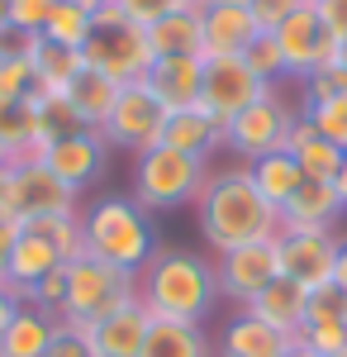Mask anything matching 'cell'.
Wrapping results in <instances>:
<instances>
[{
    "label": "cell",
    "instance_id": "obj_1",
    "mask_svg": "<svg viewBox=\"0 0 347 357\" xmlns=\"http://www.w3.org/2000/svg\"><path fill=\"white\" fill-rule=\"evenodd\" d=\"M195 224H200L205 248H214V257H219L229 248L276 238L281 234V210H271L257 195L247 167L233 162V167H219V172L205 176V186L195 195Z\"/></svg>",
    "mask_w": 347,
    "mask_h": 357
},
{
    "label": "cell",
    "instance_id": "obj_2",
    "mask_svg": "<svg viewBox=\"0 0 347 357\" xmlns=\"http://www.w3.org/2000/svg\"><path fill=\"white\" fill-rule=\"evenodd\" d=\"M138 301H143V310L153 319L200 324L219 305L214 257H200L190 248H157L153 262L138 272Z\"/></svg>",
    "mask_w": 347,
    "mask_h": 357
},
{
    "label": "cell",
    "instance_id": "obj_3",
    "mask_svg": "<svg viewBox=\"0 0 347 357\" xmlns=\"http://www.w3.org/2000/svg\"><path fill=\"white\" fill-rule=\"evenodd\" d=\"M81 248L109 267L143 272L157 252V234L134 195H100L81 210Z\"/></svg>",
    "mask_w": 347,
    "mask_h": 357
},
{
    "label": "cell",
    "instance_id": "obj_4",
    "mask_svg": "<svg viewBox=\"0 0 347 357\" xmlns=\"http://www.w3.org/2000/svg\"><path fill=\"white\" fill-rule=\"evenodd\" d=\"M129 301H138V272L109 267L100 257L81 252V257L67 262V296H62L57 319L72 324V329H91Z\"/></svg>",
    "mask_w": 347,
    "mask_h": 357
},
{
    "label": "cell",
    "instance_id": "obj_5",
    "mask_svg": "<svg viewBox=\"0 0 347 357\" xmlns=\"http://www.w3.org/2000/svg\"><path fill=\"white\" fill-rule=\"evenodd\" d=\"M205 176H210V162L186 158V153L157 143V148H148V153L134 158V191L129 195L148 215L153 210H181V205H195Z\"/></svg>",
    "mask_w": 347,
    "mask_h": 357
},
{
    "label": "cell",
    "instance_id": "obj_6",
    "mask_svg": "<svg viewBox=\"0 0 347 357\" xmlns=\"http://www.w3.org/2000/svg\"><path fill=\"white\" fill-rule=\"evenodd\" d=\"M86 67L105 72L109 82L129 86V82H143L148 67H153V43H148V29L124 20L114 5L95 10V24H91V38H86Z\"/></svg>",
    "mask_w": 347,
    "mask_h": 357
},
{
    "label": "cell",
    "instance_id": "obj_7",
    "mask_svg": "<svg viewBox=\"0 0 347 357\" xmlns=\"http://www.w3.org/2000/svg\"><path fill=\"white\" fill-rule=\"evenodd\" d=\"M295 119H300V105H291L276 86H271L262 100H252L238 119H229L224 129V148L238 158V162H257L267 153H281L286 138H291Z\"/></svg>",
    "mask_w": 347,
    "mask_h": 357
},
{
    "label": "cell",
    "instance_id": "obj_8",
    "mask_svg": "<svg viewBox=\"0 0 347 357\" xmlns=\"http://www.w3.org/2000/svg\"><path fill=\"white\" fill-rule=\"evenodd\" d=\"M167 105L157 100V91L148 82H129L119 91V100H114V110H109L105 129L100 138L109 143V153H148V148H157L162 143V129H167Z\"/></svg>",
    "mask_w": 347,
    "mask_h": 357
},
{
    "label": "cell",
    "instance_id": "obj_9",
    "mask_svg": "<svg viewBox=\"0 0 347 357\" xmlns=\"http://www.w3.org/2000/svg\"><path fill=\"white\" fill-rule=\"evenodd\" d=\"M271 38H276L281 57H286V77H291V82H304V77H314L319 67L338 62V38H333L328 24L319 20L314 0H300L291 10V20L276 29Z\"/></svg>",
    "mask_w": 347,
    "mask_h": 357
},
{
    "label": "cell",
    "instance_id": "obj_10",
    "mask_svg": "<svg viewBox=\"0 0 347 357\" xmlns=\"http://www.w3.org/2000/svg\"><path fill=\"white\" fill-rule=\"evenodd\" d=\"M214 276H219V301L247 310V305H252L271 281L281 276L276 238H262V243H242V248L219 252V257H214Z\"/></svg>",
    "mask_w": 347,
    "mask_h": 357
},
{
    "label": "cell",
    "instance_id": "obj_11",
    "mask_svg": "<svg viewBox=\"0 0 347 357\" xmlns=\"http://www.w3.org/2000/svg\"><path fill=\"white\" fill-rule=\"evenodd\" d=\"M338 229H281L276 234V252H281V276L300 281L304 291L328 286L333 267H338Z\"/></svg>",
    "mask_w": 347,
    "mask_h": 357
},
{
    "label": "cell",
    "instance_id": "obj_12",
    "mask_svg": "<svg viewBox=\"0 0 347 357\" xmlns=\"http://www.w3.org/2000/svg\"><path fill=\"white\" fill-rule=\"evenodd\" d=\"M271 86L252 77V67L242 57H205V77H200V105L229 129V119H238L252 100H262Z\"/></svg>",
    "mask_w": 347,
    "mask_h": 357
},
{
    "label": "cell",
    "instance_id": "obj_13",
    "mask_svg": "<svg viewBox=\"0 0 347 357\" xmlns=\"http://www.w3.org/2000/svg\"><path fill=\"white\" fill-rule=\"evenodd\" d=\"M10 215L24 220H43V215H81V195L57 181L53 172L43 167V158H24L15 162V200H10Z\"/></svg>",
    "mask_w": 347,
    "mask_h": 357
},
{
    "label": "cell",
    "instance_id": "obj_14",
    "mask_svg": "<svg viewBox=\"0 0 347 357\" xmlns=\"http://www.w3.org/2000/svg\"><path fill=\"white\" fill-rule=\"evenodd\" d=\"M43 167L53 172L57 181H67L72 191H86L91 181H100L109 167V143L95 129H81V134H67L43 148Z\"/></svg>",
    "mask_w": 347,
    "mask_h": 357
},
{
    "label": "cell",
    "instance_id": "obj_15",
    "mask_svg": "<svg viewBox=\"0 0 347 357\" xmlns=\"http://www.w3.org/2000/svg\"><path fill=\"white\" fill-rule=\"evenodd\" d=\"M200 33H205V57H242L257 43L262 29L252 24L247 5H205Z\"/></svg>",
    "mask_w": 347,
    "mask_h": 357
},
{
    "label": "cell",
    "instance_id": "obj_16",
    "mask_svg": "<svg viewBox=\"0 0 347 357\" xmlns=\"http://www.w3.org/2000/svg\"><path fill=\"white\" fill-rule=\"evenodd\" d=\"M148 324H153V314L143 310V301H129V305H119L114 314H105L100 324H91L86 338H91L95 357H138L143 353V338H148Z\"/></svg>",
    "mask_w": 347,
    "mask_h": 357
},
{
    "label": "cell",
    "instance_id": "obj_17",
    "mask_svg": "<svg viewBox=\"0 0 347 357\" xmlns=\"http://www.w3.org/2000/svg\"><path fill=\"white\" fill-rule=\"evenodd\" d=\"M291 348H295L291 333L271 329V324H262L257 314L238 310V314L224 324V333H219V348H214V357H286Z\"/></svg>",
    "mask_w": 347,
    "mask_h": 357
},
{
    "label": "cell",
    "instance_id": "obj_18",
    "mask_svg": "<svg viewBox=\"0 0 347 357\" xmlns=\"http://www.w3.org/2000/svg\"><path fill=\"white\" fill-rule=\"evenodd\" d=\"M162 143H167V148H176V153H186V158L210 162L214 153L224 148V124H219L205 105H186V110H171V114H167Z\"/></svg>",
    "mask_w": 347,
    "mask_h": 357
},
{
    "label": "cell",
    "instance_id": "obj_19",
    "mask_svg": "<svg viewBox=\"0 0 347 357\" xmlns=\"http://www.w3.org/2000/svg\"><path fill=\"white\" fill-rule=\"evenodd\" d=\"M57 267H67V257H62L48 238H38L33 229L20 224V238H15V248H10V267H5V286L24 301L29 291H33L48 272H57Z\"/></svg>",
    "mask_w": 347,
    "mask_h": 357
},
{
    "label": "cell",
    "instance_id": "obj_20",
    "mask_svg": "<svg viewBox=\"0 0 347 357\" xmlns=\"http://www.w3.org/2000/svg\"><path fill=\"white\" fill-rule=\"evenodd\" d=\"M347 215V200L338 195L333 181H309L286 200L281 210V229H338V220Z\"/></svg>",
    "mask_w": 347,
    "mask_h": 357
},
{
    "label": "cell",
    "instance_id": "obj_21",
    "mask_svg": "<svg viewBox=\"0 0 347 357\" xmlns=\"http://www.w3.org/2000/svg\"><path fill=\"white\" fill-rule=\"evenodd\" d=\"M200 77H205V57H157L143 82L157 91L167 110H186L200 105Z\"/></svg>",
    "mask_w": 347,
    "mask_h": 357
},
{
    "label": "cell",
    "instance_id": "obj_22",
    "mask_svg": "<svg viewBox=\"0 0 347 357\" xmlns=\"http://www.w3.org/2000/svg\"><path fill=\"white\" fill-rule=\"evenodd\" d=\"M247 314H257L262 324H271V329L295 338V333L304 329V319H309V291L300 281H291V276H276L267 291L247 305Z\"/></svg>",
    "mask_w": 347,
    "mask_h": 357
},
{
    "label": "cell",
    "instance_id": "obj_23",
    "mask_svg": "<svg viewBox=\"0 0 347 357\" xmlns=\"http://www.w3.org/2000/svg\"><path fill=\"white\" fill-rule=\"evenodd\" d=\"M286 153L300 162V172H304L309 181H333V176H338V167H343V158H347L343 148H333V143H328V138H323L304 114L295 119L291 138H286Z\"/></svg>",
    "mask_w": 347,
    "mask_h": 357
},
{
    "label": "cell",
    "instance_id": "obj_24",
    "mask_svg": "<svg viewBox=\"0 0 347 357\" xmlns=\"http://www.w3.org/2000/svg\"><path fill=\"white\" fill-rule=\"evenodd\" d=\"M148 43H153V62L157 57H205V33H200V10H171L167 20L148 29Z\"/></svg>",
    "mask_w": 347,
    "mask_h": 357
},
{
    "label": "cell",
    "instance_id": "obj_25",
    "mask_svg": "<svg viewBox=\"0 0 347 357\" xmlns=\"http://www.w3.org/2000/svg\"><path fill=\"white\" fill-rule=\"evenodd\" d=\"M119 91L124 86L119 82H109L105 72H95V67H81V77L72 86H67V105L77 110V119L86 124V129H105V119L109 110H114V100H119Z\"/></svg>",
    "mask_w": 347,
    "mask_h": 357
},
{
    "label": "cell",
    "instance_id": "obj_26",
    "mask_svg": "<svg viewBox=\"0 0 347 357\" xmlns=\"http://www.w3.org/2000/svg\"><path fill=\"white\" fill-rule=\"evenodd\" d=\"M57 333V314L38 310V305H20V314L10 319V329L0 333V357H43V348Z\"/></svg>",
    "mask_w": 347,
    "mask_h": 357
},
{
    "label": "cell",
    "instance_id": "obj_27",
    "mask_svg": "<svg viewBox=\"0 0 347 357\" xmlns=\"http://www.w3.org/2000/svg\"><path fill=\"white\" fill-rule=\"evenodd\" d=\"M242 167H247V176H252L257 195L267 200L271 210H286V200L304 186V172H300V162H295L286 148H281V153H267V158H257V162H242Z\"/></svg>",
    "mask_w": 347,
    "mask_h": 357
},
{
    "label": "cell",
    "instance_id": "obj_28",
    "mask_svg": "<svg viewBox=\"0 0 347 357\" xmlns=\"http://www.w3.org/2000/svg\"><path fill=\"white\" fill-rule=\"evenodd\" d=\"M138 357H214V343L205 338L200 324H181V319H153L143 353Z\"/></svg>",
    "mask_w": 347,
    "mask_h": 357
},
{
    "label": "cell",
    "instance_id": "obj_29",
    "mask_svg": "<svg viewBox=\"0 0 347 357\" xmlns=\"http://www.w3.org/2000/svg\"><path fill=\"white\" fill-rule=\"evenodd\" d=\"M86 57L77 48H57V43H38L33 53V96H67V86L81 77Z\"/></svg>",
    "mask_w": 347,
    "mask_h": 357
},
{
    "label": "cell",
    "instance_id": "obj_30",
    "mask_svg": "<svg viewBox=\"0 0 347 357\" xmlns=\"http://www.w3.org/2000/svg\"><path fill=\"white\" fill-rule=\"evenodd\" d=\"M29 105H33V143H38V158H43L48 143L86 129V124L77 119V110L67 105V96H33Z\"/></svg>",
    "mask_w": 347,
    "mask_h": 357
},
{
    "label": "cell",
    "instance_id": "obj_31",
    "mask_svg": "<svg viewBox=\"0 0 347 357\" xmlns=\"http://www.w3.org/2000/svg\"><path fill=\"white\" fill-rule=\"evenodd\" d=\"M91 24H95V15L91 10H81L72 0H57L53 15H48V24H43V38L57 43V48H86V38H91Z\"/></svg>",
    "mask_w": 347,
    "mask_h": 357
},
{
    "label": "cell",
    "instance_id": "obj_32",
    "mask_svg": "<svg viewBox=\"0 0 347 357\" xmlns=\"http://www.w3.org/2000/svg\"><path fill=\"white\" fill-rule=\"evenodd\" d=\"M24 229H33L38 238H48L67 262L86 252L81 248V215H43V220H24Z\"/></svg>",
    "mask_w": 347,
    "mask_h": 357
},
{
    "label": "cell",
    "instance_id": "obj_33",
    "mask_svg": "<svg viewBox=\"0 0 347 357\" xmlns=\"http://www.w3.org/2000/svg\"><path fill=\"white\" fill-rule=\"evenodd\" d=\"M300 114L319 129L333 148L347 153V96H333V100H314V105H300Z\"/></svg>",
    "mask_w": 347,
    "mask_h": 357
},
{
    "label": "cell",
    "instance_id": "obj_34",
    "mask_svg": "<svg viewBox=\"0 0 347 357\" xmlns=\"http://www.w3.org/2000/svg\"><path fill=\"white\" fill-rule=\"evenodd\" d=\"M242 62L252 67V77H257V82H267V86L286 82V57H281V48H276V38H271V33H257V43L242 53Z\"/></svg>",
    "mask_w": 347,
    "mask_h": 357
},
{
    "label": "cell",
    "instance_id": "obj_35",
    "mask_svg": "<svg viewBox=\"0 0 347 357\" xmlns=\"http://www.w3.org/2000/svg\"><path fill=\"white\" fill-rule=\"evenodd\" d=\"M295 343L309 348L314 357H347V324H304Z\"/></svg>",
    "mask_w": 347,
    "mask_h": 357
},
{
    "label": "cell",
    "instance_id": "obj_36",
    "mask_svg": "<svg viewBox=\"0 0 347 357\" xmlns=\"http://www.w3.org/2000/svg\"><path fill=\"white\" fill-rule=\"evenodd\" d=\"M304 324H347V291L343 286H314L309 291V319Z\"/></svg>",
    "mask_w": 347,
    "mask_h": 357
},
{
    "label": "cell",
    "instance_id": "obj_37",
    "mask_svg": "<svg viewBox=\"0 0 347 357\" xmlns=\"http://www.w3.org/2000/svg\"><path fill=\"white\" fill-rule=\"evenodd\" d=\"M304 100L300 105H314V100H333V96H347V67L343 62H328V67H319L314 77H304Z\"/></svg>",
    "mask_w": 347,
    "mask_h": 357
},
{
    "label": "cell",
    "instance_id": "obj_38",
    "mask_svg": "<svg viewBox=\"0 0 347 357\" xmlns=\"http://www.w3.org/2000/svg\"><path fill=\"white\" fill-rule=\"evenodd\" d=\"M33 100V62H0V105Z\"/></svg>",
    "mask_w": 347,
    "mask_h": 357
},
{
    "label": "cell",
    "instance_id": "obj_39",
    "mask_svg": "<svg viewBox=\"0 0 347 357\" xmlns=\"http://www.w3.org/2000/svg\"><path fill=\"white\" fill-rule=\"evenodd\" d=\"M124 20H134V24H143V29H153L157 20H167L171 10H181L186 0H109Z\"/></svg>",
    "mask_w": 347,
    "mask_h": 357
},
{
    "label": "cell",
    "instance_id": "obj_40",
    "mask_svg": "<svg viewBox=\"0 0 347 357\" xmlns=\"http://www.w3.org/2000/svg\"><path fill=\"white\" fill-rule=\"evenodd\" d=\"M38 43H43V33H29V29H20V24H5L0 29V62H33Z\"/></svg>",
    "mask_w": 347,
    "mask_h": 357
},
{
    "label": "cell",
    "instance_id": "obj_41",
    "mask_svg": "<svg viewBox=\"0 0 347 357\" xmlns=\"http://www.w3.org/2000/svg\"><path fill=\"white\" fill-rule=\"evenodd\" d=\"M43 357H95V348H91L86 329H72V324L57 319V333H53V343L43 348Z\"/></svg>",
    "mask_w": 347,
    "mask_h": 357
},
{
    "label": "cell",
    "instance_id": "obj_42",
    "mask_svg": "<svg viewBox=\"0 0 347 357\" xmlns=\"http://www.w3.org/2000/svg\"><path fill=\"white\" fill-rule=\"evenodd\" d=\"M300 0H247V15H252V24L262 29V33H276V29L291 20V10Z\"/></svg>",
    "mask_w": 347,
    "mask_h": 357
},
{
    "label": "cell",
    "instance_id": "obj_43",
    "mask_svg": "<svg viewBox=\"0 0 347 357\" xmlns=\"http://www.w3.org/2000/svg\"><path fill=\"white\" fill-rule=\"evenodd\" d=\"M57 0H10V24L29 29V33H43L48 15H53Z\"/></svg>",
    "mask_w": 347,
    "mask_h": 357
},
{
    "label": "cell",
    "instance_id": "obj_44",
    "mask_svg": "<svg viewBox=\"0 0 347 357\" xmlns=\"http://www.w3.org/2000/svg\"><path fill=\"white\" fill-rule=\"evenodd\" d=\"M314 10H319V20L328 24V33L343 43L347 38V0H314Z\"/></svg>",
    "mask_w": 347,
    "mask_h": 357
},
{
    "label": "cell",
    "instance_id": "obj_45",
    "mask_svg": "<svg viewBox=\"0 0 347 357\" xmlns=\"http://www.w3.org/2000/svg\"><path fill=\"white\" fill-rule=\"evenodd\" d=\"M15 238H20V220H0V286H5V267H10Z\"/></svg>",
    "mask_w": 347,
    "mask_h": 357
},
{
    "label": "cell",
    "instance_id": "obj_46",
    "mask_svg": "<svg viewBox=\"0 0 347 357\" xmlns=\"http://www.w3.org/2000/svg\"><path fill=\"white\" fill-rule=\"evenodd\" d=\"M10 200H15V162L0 167V220H15L10 215Z\"/></svg>",
    "mask_w": 347,
    "mask_h": 357
},
{
    "label": "cell",
    "instance_id": "obj_47",
    "mask_svg": "<svg viewBox=\"0 0 347 357\" xmlns=\"http://www.w3.org/2000/svg\"><path fill=\"white\" fill-rule=\"evenodd\" d=\"M20 296H15V291H10V286H0V333L10 329V319H15V314H20Z\"/></svg>",
    "mask_w": 347,
    "mask_h": 357
},
{
    "label": "cell",
    "instance_id": "obj_48",
    "mask_svg": "<svg viewBox=\"0 0 347 357\" xmlns=\"http://www.w3.org/2000/svg\"><path fill=\"white\" fill-rule=\"evenodd\" d=\"M333 286H343V291H347V238H343V248H338V267H333Z\"/></svg>",
    "mask_w": 347,
    "mask_h": 357
},
{
    "label": "cell",
    "instance_id": "obj_49",
    "mask_svg": "<svg viewBox=\"0 0 347 357\" xmlns=\"http://www.w3.org/2000/svg\"><path fill=\"white\" fill-rule=\"evenodd\" d=\"M190 10H205V5H247V0H186Z\"/></svg>",
    "mask_w": 347,
    "mask_h": 357
},
{
    "label": "cell",
    "instance_id": "obj_50",
    "mask_svg": "<svg viewBox=\"0 0 347 357\" xmlns=\"http://www.w3.org/2000/svg\"><path fill=\"white\" fill-rule=\"evenodd\" d=\"M333 186H338V195L347 200V158H343V167H338V176H333Z\"/></svg>",
    "mask_w": 347,
    "mask_h": 357
},
{
    "label": "cell",
    "instance_id": "obj_51",
    "mask_svg": "<svg viewBox=\"0 0 347 357\" xmlns=\"http://www.w3.org/2000/svg\"><path fill=\"white\" fill-rule=\"evenodd\" d=\"M72 5H81V10H91V15H95V10H105L109 0H72Z\"/></svg>",
    "mask_w": 347,
    "mask_h": 357
},
{
    "label": "cell",
    "instance_id": "obj_52",
    "mask_svg": "<svg viewBox=\"0 0 347 357\" xmlns=\"http://www.w3.org/2000/svg\"><path fill=\"white\" fill-rule=\"evenodd\" d=\"M10 24V0H0V29Z\"/></svg>",
    "mask_w": 347,
    "mask_h": 357
},
{
    "label": "cell",
    "instance_id": "obj_53",
    "mask_svg": "<svg viewBox=\"0 0 347 357\" xmlns=\"http://www.w3.org/2000/svg\"><path fill=\"white\" fill-rule=\"evenodd\" d=\"M286 357H314V353H309V348H300V343H295V348H291V353H286Z\"/></svg>",
    "mask_w": 347,
    "mask_h": 357
},
{
    "label": "cell",
    "instance_id": "obj_54",
    "mask_svg": "<svg viewBox=\"0 0 347 357\" xmlns=\"http://www.w3.org/2000/svg\"><path fill=\"white\" fill-rule=\"evenodd\" d=\"M338 62H343V67H347V38H343V43H338Z\"/></svg>",
    "mask_w": 347,
    "mask_h": 357
},
{
    "label": "cell",
    "instance_id": "obj_55",
    "mask_svg": "<svg viewBox=\"0 0 347 357\" xmlns=\"http://www.w3.org/2000/svg\"><path fill=\"white\" fill-rule=\"evenodd\" d=\"M5 162H10V153H5V148H0V167H5Z\"/></svg>",
    "mask_w": 347,
    "mask_h": 357
}]
</instances>
